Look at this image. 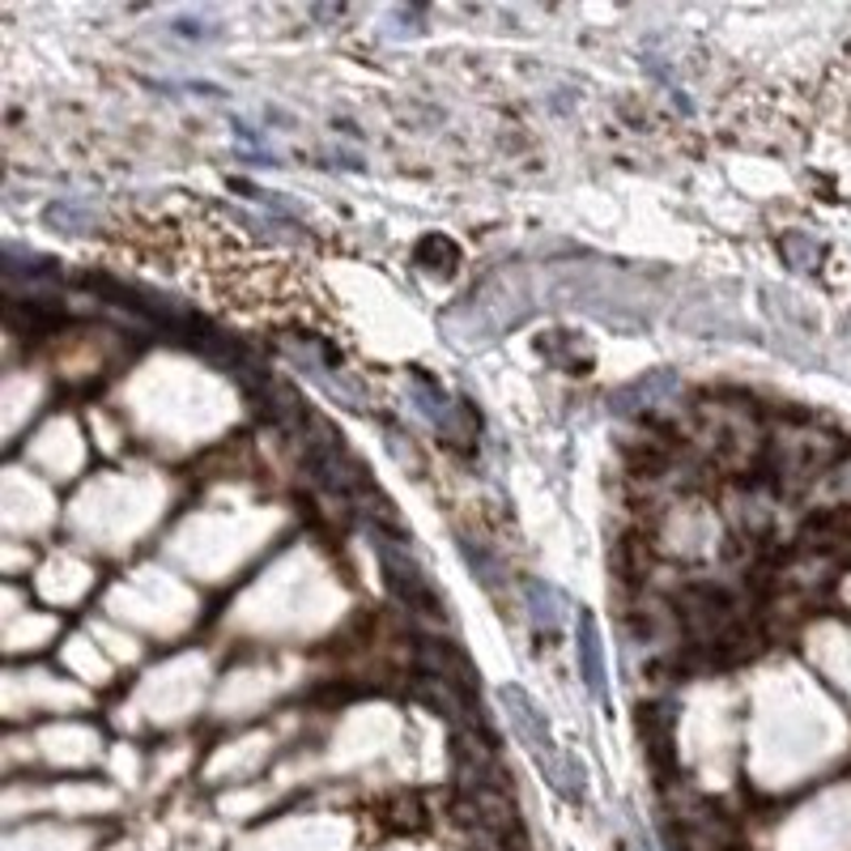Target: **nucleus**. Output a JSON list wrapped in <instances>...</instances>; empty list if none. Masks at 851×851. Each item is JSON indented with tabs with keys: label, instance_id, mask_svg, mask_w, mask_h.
Masks as SVG:
<instances>
[{
	"label": "nucleus",
	"instance_id": "423d86ee",
	"mask_svg": "<svg viewBox=\"0 0 851 851\" xmlns=\"http://www.w3.org/2000/svg\"><path fill=\"white\" fill-rule=\"evenodd\" d=\"M456 247L447 243V239H439V234H430L422 247H417V264H435V273H443V269H456Z\"/></svg>",
	"mask_w": 851,
	"mask_h": 851
},
{
	"label": "nucleus",
	"instance_id": "f03ea898",
	"mask_svg": "<svg viewBox=\"0 0 851 851\" xmlns=\"http://www.w3.org/2000/svg\"><path fill=\"white\" fill-rule=\"evenodd\" d=\"M379 558H384V575L387 588L409 605V614H422V618H443V600L439 592L430 588V579L413 567L405 554H396L392 545H379Z\"/></svg>",
	"mask_w": 851,
	"mask_h": 851
},
{
	"label": "nucleus",
	"instance_id": "f257e3e1",
	"mask_svg": "<svg viewBox=\"0 0 851 851\" xmlns=\"http://www.w3.org/2000/svg\"><path fill=\"white\" fill-rule=\"evenodd\" d=\"M503 707L511 711V723H516L519 741L528 746V753L537 758V767L549 774V783L563 792L567 800H579L584 797V771L570 762L563 749L554 746V737H549V728H545V716L537 711V702L524 695L519 686H503Z\"/></svg>",
	"mask_w": 851,
	"mask_h": 851
},
{
	"label": "nucleus",
	"instance_id": "39448f33",
	"mask_svg": "<svg viewBox=\"0 0 851 851\" xmlns=\"http://www.w3.org/2000/svg\"><path fill=\"white\" fill-rule=\"evenodd\" d=\"M528 609H533V618L541 621H549V626H558V592L549 588V584H528Z\"/></svg>",
	"mask_w": 851,
	"mask_h": 851
},
{
	"label": "nucleus",
	"instance_id": "0eeeda50",
	"mask_svg": "<svg viewBox=\"0 0 851 851\" xmlns=\"http://www.w3.org/2000/svg\"><path fill=\"white\" fill-rule=\"evenodd\" d=\"M48 222L60 226V231H85V226H90V213H81V209H52Z\"/></svg>",
	"mask_w": 851,
	"mask_h": 851
},
{
	"label": "nucleus",
	"instance_id": "7ed1b4c3",
	"mask_svg": "<svg viewBox=\"0 0 851 851\" xmlns=\"http://www.w3.org/2000/svg\"><path fill=\"white\" fill-rule=\"evenodd\" d=\"M665 392H672V375L669 371H656V375H644L639 384L621 387L609 405H618L614 413H639V409H647V405H656Z\"/></svg>",
	"mask_w": 851,
	"mask_h": 851
},
{
	"label": "nucleus",
	"instance_id": "20e7f679",
	"mask_svg": "<svg viewBox=\"0 0 851 851\" xmlns=\"http://www.w3.org/2000/svg\"><path fill=\"white\" fill-rule=\"evenodd\" d=\"M579 665H584L588 695L605 698V660H600V639H596L592 618H579Z\"/></svg>",
	"mask_w": 851,
	"mask_h": 851
}]
</instances>
